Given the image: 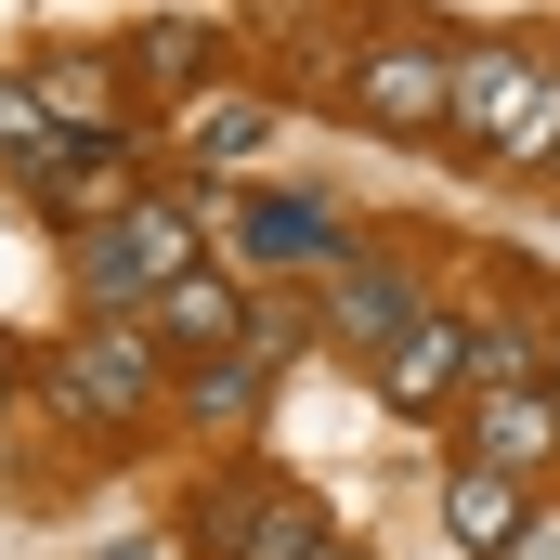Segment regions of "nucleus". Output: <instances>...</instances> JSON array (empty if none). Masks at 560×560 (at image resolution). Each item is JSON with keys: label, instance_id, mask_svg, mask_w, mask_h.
Listing matches in <instances>:
<instances>
[{"label": "nucleus", "instance_id": "0eeeda50", "mask_svg": "<svg viewBox=\"0 0 560 560\" xmlns=\"http://www.w3.org/2000/svg\"><path fill=\"white\" fill-rule=\"evenodd\" d=\"M535 66H548V39H456V79H443V143H509L522 118V92H535Z\"/></svg>", "mask_w": 560, "mask_h": 560}, {"label": "nucleus", "instance_id": "20e7f679", "mask_svg": "<svg viewBox=\"0 0 560 560\" xmlns=\"http://www.w3.org/2000/svg\"><path fill=\"white\" fill-rule=\"evenodd\" d=\"M183 535H196V560H300L313 535H326V509L300 495V482H275V469H209L196 482V509H183Z\"/></svg>", "mask_w": 560, "mask_h": 560}, {"label": "nucleus", "instance_id": "f257e3e1", "mask_svg": "<svg viewBox=\"0 0 560 560\" xmlns=\"http://www.w3.org/2000/svg\"><path fill=\"white\" fill-rule=\"evenodd\" d=\"M39 392H52V418L79 430V443H131V430H156V405H170V352H156L143 326H118V313H92V326L52 339Z\"/></svg>", "mask_w": 560, "mask_h": 560}, {"label": "nucleus", "instance_id": "423d86ee", "mask_svg": "<svg viewBox=\"0 0 560 560\" xmlns=\"http://www.w3.org/2000/svg\"><path fill=\"white\" fill-rule=\"evenodd\" d=\"M275 131H287V105H275V92H248V79H209L196 105H170V156H183L196 183H261Z\"/></svg>", "mask_w": 560, "mask_h": 560}, {"label": "nucleus", "instance_id": "aec40b11", "mask_svg": "<svg viewBox=\"0 0 560 560\" xmlns=\"http://www.w3.org/2000/svg\"><path fill=\"white\" fill-rule=\"evenodd\" d=\"M105 560H143V548H105Z\"/></svg>", "mask_w": 560, "mask_h": 560}, {"label": "nucleus", "instance_id": "6e6552de", "mask_svg": "<svg viewBox=\"0 0 560 560\" xmlns=\"http://www.w3.org/2000/svg\"><path fill=\"white\" fill-rule=\"evenodd\" d=\"M313 287H326V339H339V352H365V365H378V352H392V339H405V326L430 313L405 261H352V248H339V261H326Z\"/></svg>", "mask_w": 560, "mask_h": 560}, {"label": "nucleus", "instance_id": "dca6fc26", "mask_svg": "<svg viewBox=\"0 0 560 560\" xmlns=\"http://www.w3.org/2000/svg\"><path fill=\"white\" fill-rule=\"evenodd\" d=\"M495 560H560V509H535V522H522V535H509Z\"/></svg>", "mask_w": 560, "mask_h": 560}, {"label": "nucleus", "instance_id": "7ed1b4c3", "mask_svg": "<svg viewBox=\"0 0 560 560\" xmlns=\"http://www.w3.org/2000/svg\"><path fill=\"white\" fill-rule=\"evenodd\" d=\"M443 79H456V39L378 26V39L339 66V105H352V131H378V143H443Z\"/></svg>", "mask_w": 560, "mask_h": 560}, {"label": "nucleus", "instance_id": "1a4fd4ad", "mask_svg": "<svg viewBox=\"0 0 560 560\" xmlns=\"http://www.w3.org/2000/svg\"><path fill=\"white\" fill-rule=\"evenodd\" d=\"M365 378H378V405H392V418L456 405V392H469V313H443V300H430V313L392 339V352H378V365H365Z\"/></svg>", "mask_w": 560, "mask_h": 560}, {"label": "nucleus", "instance_id": "39448f33", "mask_svg": "<svg viewBox=\"0 0 560 560\" xmlns=\"http://www.w3.org/2000/svg\"><path fill=\"white\" fill-rule=\"evenodd\" d=\"M339 248H352V235H339L326 196H261V183H248V196L222 209V275H235V287H248V275H326Z\"/></svg>", "mask_w": 560, "mask_h": 560}, {"label": "nucleus", "instance_id": "9d476101", "mask_svg": "<svg viewBox=\"0 0 560 560\" xmlns=\"http://www.w3.org/2000/svg\"><path fill=\"white\" fill-rule=\"evenodd\" d=\"M456 456L522 482V469H548V456H560V405L535 392V378H509V392H469V405H456Z\"/></svg>", "mask_w": 560, "mask_h": 560}, {"label": "nucleus", "instance_id": "4468645a", "mask_svg": "<svg viewBox=\"0 0 560 560\" xmlns=\"http://www.w3.org/2000/svg\"><path fill=\"white\" fill-rule=\"evenodd\" d=\"M118 79L156 92V105H196V92H209V39H196V26H143L131 52H118Z\"/></svg>", "mask_w": 560, "mask_h": 560}, {"label": "nucleus", "instance_id": "ddd939ff", "mask_svg": "<svg viewBox=\"0 0 560 560\" xmlns=\"http://www.w3.org/2000/svg\"><path fill=\"white\" fill-rule=\"evenodd\" d=\"M66 156H79V143L52 131V105H39V92H26V66H13V79H0V183L52 196V183H66Z\"/></svg>", "mask_w": 560, "mask_h": 560}, {"label": "nucleus", "instance_id": "f3484780", "mask_svg": "<svg viewBox=\"0 0 560 560\" xmlns=\"http://www.w3.org/2000/svg\"><path fill=\"white\" fill-rule=\"evenodd\" d=\"M300 560H378V548H365V535H339V522H326V535H313V548H300Z\"/></svg>", "mask_w": 560, "mask_h": 560}, {"label": "nucleus", "instance_id": "9b49d317", "mask_svg": "<svg viewBox=\"0 0 560 560\" xmlns=\"http://www.w3.org/2000/svg\"><path fill=\"white\" fill-rule=\"evenodd\" d=\"M131 326L156 339V352H170V365H196V352H235V339H248V287L222 275V261H196L183 287H156Z\"/></svg>", "mask_w": 560, "mask_h": 560}, {"label": "nucleus", "instance_id": "f03ea898", "mask_svg": "<svg viewBox=\"0 0 560 560\" xmlns=\"http://www.w3.org/2000/svg\"><path fill=\"white\" fill-rule=\"evenodd\" d=\"M196 261H209V248H196V209H183V196H118V209H105V222H79V248H66L79 300H92V313H118V326H131L156 287H183Z\"/></svg>", "mask_w": 560, "mask_h": 560}, {"label": "nucleus", "instance_id": "f8f14e48", "mask_svg": "<svg viewBox=\"0 0 560 560\" xmlns=\"http://www.w3.org/2000/svg\"><path fill=\"white\" fill-rule=\"evenodd\" d=\"M522 522H535V495H522L509 469H469V456L443 469V535H456V548H482V560H495Z\"/></svg>", "mask_w": 560, "mask_h": 560}, {"label": "nucleus", "instance_id": "6ab92c4d", "mask_svg": "<svg viewBox=\"0 0 560 560\" xmlns=\"http://www.w3.org/2000/svg\"><path fill=\"white\" fill-rule=\"evenodd\" d=\"M0 430H13V365H0Z\"/></svg>", "mask_w": 560, "mask_h": 560}, {"label": "nucleus", "instance_id": "a211bd4d", "mask_svg": "<svg viewBox=\"0 0 560 560\" xmlns=\"http://www.w3.org/2000/svg\"><path fill=\"white\" fill-rule=\"evenodd\" d=\"M535 392H548V405H560V326H548V352H535Z\"/></svg>", "mask_w": 560, "mask_h": 560}, {"label": "nucleus", "instance_id": "2eb2a0df", "mask_svg": "<svg viewBox=\"0 0 560 560\" xmlns=\"http://www.w3.org/2000/svg\"><path fill=\"white\" fill-rule=\"evenodd\" d=\"M482 170H509V183H535V170H560V52L535 66V92H522V118H509V143H495Z\"/></svg>", "mask_w": 560, "mask_h": 560}]
</instances>
